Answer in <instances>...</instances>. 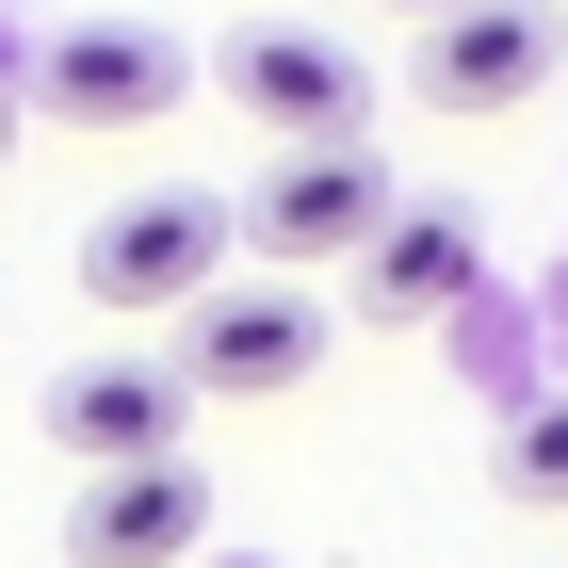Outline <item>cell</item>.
Segmentation results:
<instances>
[{
  "label": "cell",
  "instance_id": "6da1fadb",
  "mask_svg": "<svg viewBox=\"0 0 568 568\" xmlns=\"http://www.w3.org/2000/svg\"><path fill=\"white\" fill-rule=\"evenodd\" d=\"M179 98H195V49H179L163 17H65V33L33 49V114L49 131H146Z\"/></svg>",
  "mask_w": 568,
  "mask_h": 568
},
{
  "label": "cell",
  "instance_id": "7a4b0ae2",
  "mask_svg": "<svg viewBox=\"0 0 568 568\" xmlns=\"http://www.w3.org/2000/svg\"><path fill=\"white\" fill-rule=\"evenodd\" d=\"M195 342H179V390L212 406V390H308L325 374V293H293V276H212V293L179 308Z\"/></svg>",
  "mask_w": 568,
  "mask_h": 568
},
{
  "label": "cell",
  "instance_id": "3957f363",
  "mask_svg": "<svg viewBox=\"0 0 568 568\" xmlns=\"http://www.w3.org/2000/svg\"><path fill=\"white\" fill-rule=\"evenodd\" d=\"M227 98H244L276 146H357L374 131V65H357L342 33H308V17H244V33H227Z\"/></svg>",
  "mask_w": 568,
  "mask_h": 568
},
{
  "label": "cell",
  "instance_id": "277c9868",
  "mask_svg": "<svg viewBox=\"0 0 568 568\" xmlns=\"http://www.w3.org/2000/svg\"><path fill=\"white\" fill-rule=\"evenodd\" d=\"M227 244H244V227H227V195H131V212L82 227V293L146 325V308H195V293H212Z\"/></svg>",
  "mask_w": 568,
  "mask_h": 568
},
{
  "label": "cell",
  "instance_id": "5b68a950",
  "mask_svg": "<svg viewBox=\"0 0 568 568\" xmlns=\"http://www.w3.org/2000/svg\"><path fill=\"white\" fill-rule=\"evenodd\" d=\"M374 212H390V163H374V131H357V146H276L261 195H244L227 227L293 276V261H357V244H374Z\"/></svg>",
  "mask_w": 568,
  "mask_h": 568
},
{
  "label": "cell",
  "instance_id": "8992f818",
  "mask_svg": "<svg viewBox=\"0 0 568 568\" xmlns=\"http://www.w3.org/2000/svg\"><path fill=\"white\" fill-rule=\"evenodd\" d=\"M568 33L552 0H455V17H423V98L438 114H520V98H552Z\"/></svg>",
  "mask_w": 568,
  "mask_h": 568
},
{
  "label": "cell",
  "instance_id": "52a82bcc",
  "mask_svg": "<svg viewBox=\"0 0 568 568\" xmlns=\"http://www.w3.org/2000/svg\"><path fill=\"white\" fill-rule=\"evenodd\" d=\"M179 438H195L179 357H82V374H49V455H82V471H146Z\"/></svg>",
  "mask_w": 568,
  "mask_h": 568
},
{
  "label": "cell",
  "instance_id": "ba28073f",
  "mask_svg": "<svg viewBox=\"0 0 568 568\" xmlns=\"http://www.w3.org/2000/svg\"><path fill=\"white\" fill-rule=\"evenodd\" d=\"M471 293H487L471 212H455V195H390L374 244H357V325H455Z\"/></svg>",
  "mask_w": 568,
  "mask_h": 568
},
{
  "label": "cell",
  "instance_id": "9c48e42d",
  "mask_svg": "<svg viewBox=\"0 0 568 568\" xmlns=\"http://www.w3.org/2000/svg\"><path fill=\"white\" fill-rule=\"evenodd\" d=\"M195 552H212V487H195V455L82 471V504H65V568H195Z\"/></svg>",
  "mask_w": 568,
  "mask_h": 568
},
{
  "label": "cell",
  "instance_id": "30bf717a",
  "mask_svg": "<svg viewBox=\"0 0 568 568\" xmlns=\"http://www.w3.org/2000/svg\"><path fill=\"white\" fill-rule=\"evenodd\" d=\"M504 487H520V504H568V390H536L520 423H504Z\"/></svg>",
  "mask_w": 568,
  "mask_h": 568
},
{
  "label": "cell",
  "instance_id": "8fae6325",
  "mask_svg": "<svg viewBox=\"0 0 568 568\" xmlns=\"http://www.w3.org/2000/svg\"><path fill=\"white\" fill-rule=\"evenodd\" d=\"M390 17H455V0H390Z\"/></svg>",
  "mask_w": 568,
  "mask_h": 568
},
{
  "label": "cell",
  "instance_id": "7c38bea8",
  "mask_svg": "<svg viewBox=\"0 0 568 568\" xmlns=\"http://www.w3.org/2000/svg\"><path fill=\"white\" fill-rule=\"evenodd\" d=\"M0 146H17V98H0Z\"/></svg>",
  "mask_w": 568,
  "mask_h": 568
}]
</instances>
